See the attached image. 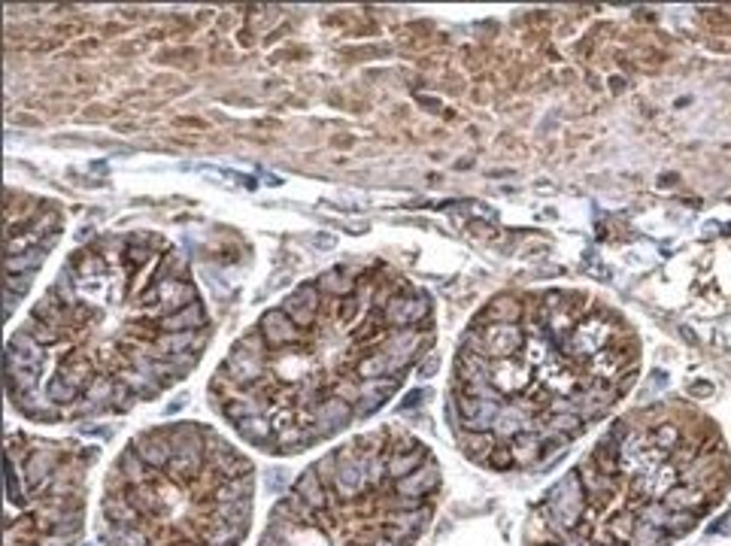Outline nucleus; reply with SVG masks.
Wrapping results in <instances>:
<instances>
[{"mask_svg": "<svg viewBox=\"0 0 731 546\" xmlns=\"http://www.w3.org/2000/svg\"><path fill=\"white\" fill-rule=\"evenodd\" d=\"M437 489L440 465L416 437L364 434L300 473L258 546H413L431 522Z\"/></svg>", "mask_w": 731, "mask_h": 546, "instance_id": "423d86ee", "label": "nucleus"}, {"mask_svg": "<svg viewBox=\"0 0 731 546\" xmlns=\"http://www.w3.org/2000/svg\"><path fill=\"white\" fill-rule=\"evenodd\" d=\"M91 452L22 431L6 437V546H73Z\"/></svg>", "mask_w": 731, "mask_h": 546, "instance_id": "0eeeda50", "label": "nucleus"}, {"mask_svg": "<svg viewBox=\"0 0 731 546\" xmlns=\"http://www.w3.org/2000/svg\"><path fill=\"white\" fill-rule=\"evenodd\" d=\"M637 374L641 337L598 295L501 291L459 340L449 419L461 450L495 471L546 465L607 416Z\"/></svg>", "mask_w": 731, "mask_h": 546, "instance_id": "7ed1b4c3", "label": "nucleus"}, {"mask_svg": "<svg viewBox=\"0 0 731 546\" xmlns=\"http://www.w3.org/2000/svg\"><path fill=\"white\" fill-rule=\"evenodd\" d=\"M726 480L722 443L677 404L613 422L543 495L534 546H667L695 528Z\"/></svg>", "mask_w": 731, "mask_h": 546, "instance_id": "20e7f679", "label": "nucleus"}, {"mask_svg": "<svg viewBox=\"0 0 731 546\" xmlns=\"http://www.w3.org/2000/svg\"><path fill=\"white\" fill-rule=\"evenodd\" d=\"M64 237L58 200L10 185L3 198V316L12 319L22 298Z\"/></svg>", "mask_w": 731, "mask_h": 546, "instance_id": "6e6552de", "label": "nucleus"}, {"mask_svg": "<svg viewBox=\"0 0 731 546\" xmlns=\"http://www.w3.org/2000/svg\"><path fill=\"white\" fill-rule=\"evenodd\" d=\"M255 467L203 422L140 431L112 461L101 498L103 546H243Z\"/></svg>", "mask_w": 731, "mask_h": 546, "instance_id": "39448f33", "label": "nucleus"}, {"mask_svg": "<svg viewBox=\"0 0 731 546\" xmlns=\"http://www.w3.org/2000/svg\"><path fill=\"white\" fill-rule=\"evenodd\" d=\"M213 340L188 258L155 231L76 246L6 340L3 389L27 422L122 416L201 364Z\"/></svg>", "mask_w": 731, "mask_h": 546, "instance_id": "f257e3e1", "label": "nucleus"}, {"mask_svg": "<svg viewBox=\"0 0 731 546\" xmlns=\"http://www.w3.org/2000/svg\"><path fill=\"white\" fill-rule=\"evenodd\" d=\"M437 337L422 285L385 261L322 270L228 346L207 398L237 437L298 455L379 413Z\"/></svg>", "mask_w": 731, "mask_h": 546, "instance_id": "f03ea898", "label": "nucleus"}]
</instances>
